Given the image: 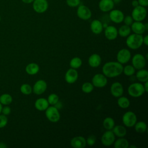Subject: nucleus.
<instances>
[{
	"label": "nucleus",
	"instance_id": "1",
	"mask_svg": "<svg viewBox=\"0 0 148 148\" xmlns=\"http://www.w3.org/2000/svg\"><path fill=\"white\" fill-rule=\"evenodd\" d=\"M123 65L119 62L110 61L103 65L102 72L106 77H115L123 73Z\"/></svg>",
	"mask_w": 148,
	"mask_h": 148
},
{
	"label": "nucleus",
	"instance_id": "2",
	"mask_svg": "<svg viewBox=\"0 0 148 148\" xmlns=\"http://www.w3.org/2000/svg\"><path fill=\"white\" fill-rule=\"evenodd\" d=\"M143 44L142 35L132 34H130L126 39V45L131 49L135 50L139 49Z\"/></svg>",
	"mask_w": 148,
	"mask_h": 148
},
{
	"label": "nucleus",
	"instance_id": "3",
	"mask_svg": "<svg viewBox=\"0 0 148 148\" xmlns=\"http://www.w3.org/2000/svg\"><path fill=\"white\" fill-rule=\"evenodd\" d=\"M145 92L143 85L139 83H134L128 87V94L134 98H138L142 96Z\"/></svg>",
	"mask_w": 148,
	"mask_h": 148
},
{
	"label": "nucleus",
	"instance_id": "4",
	"mask_svg": "<svg viewBox=\"0 0 148 148\" xmlns=\"http://www.w3.org/2000/svg\"><path fill=\"white\" fill-rule=\"evenodd\" d=\"M147 15V10L145 7L138 5V6L134 8L131 16L134 21H143Z\"/></svg>",
	"mask_w": 148,
	"mask_h": 148
},
{
	"label": "nucleus",
	"instance_id": "5",
	"mask_svg": "<svg viewBox=\"0 0 148 148\" xmlns=\"http://www.w3.org/2000/svg\"><path fill=\"white\" fill-rule=\"evenodd\" d=\"M45 115L48 120L52 123H57L60 119V114L58 109L54 106H49L45 110Z\"/></svg>",
	"mask_w": 148,
	"mask_h": 148
},
{
	"label": "nucleus",
	"instance_id": "6",
	"mask_svg": "<svg viewBox=\"0 0 148 148\" xmlns=\"http://www.w3.org/2000/svg\"><path fill=\"white\" fill-rule=\"evenodd\" d=\"M122 121L124 125L127 127H132L137 121V117L133 112L128 111L125 112L123 117Z\"/></svg>",
	"mask_w": 148,
	"mask_h": 148
},
{
	"label": "nucleus",
	"instance_id": "7",
	"mask_svg": "<svg viewBox=\"0 0 148 148\" xmlns=\"http://www.w3.org/2000/svg\"><path fill=\"white\" fill-rule=\"evenodd\" d=\"M76 14L81 20H88L91 17L92 13L88 7L84 5H80L77 6Z\"/></svg>",
	"mask_w": 148,
	"mask_h": 148
},
{
	"label": "nucleus",
	"instance_id": "8",
	"mask_svg": "<svg viewBox=\"0 0 148 148\" xmlns=\"http://www.w3.org/2000/svg\"><path fill=\"white\" fill-rule=\"evenodd\" d=\"M146 59L145 56L140 53L135 54L132 58V65L135 69H141L146 65Z\"/></svg>",
	"mask_w": 148,
	"mask_h": 148
},
{
	"label": "nucleus",
	"instance_id": "9",
	"mask_svg": "<svg viewBox=\"0 0 148 148\" xmlns=\"http://www.w3.org/2000/svg\"><path fill=\"white\" fill-rule=\"evenodd\" d=\"M49 8L47 0H34L32 2V8L37 13H43L46 12Z\"/></svg>",
	"mask_w": 148,
	"mask_h": 148
},
{
	"label": "nucleus",
	"instance_id": "10",
	"mask_svg": "<svg viewBox=\"0 0 148 148\" xmlns=\"http://www.w3.org/2000/svg\"><path fill=\"white\" fill-rule=\"evenodd\" d=\"M108 83L107 77L101 73L95 74L92 79V84L94 87L97 88H102L105 87Z\"/></svg>",
	"mask_w": 148,
	"mask_h": 148
},
{
	"label": "nucleus",
	"instance_id": "11",
	"mask_svg": "<svg viewBox=\"0 0 148 148\" xmlns=\"http://www.w3.org/2000/svg\"><path fill=\"white\" fill-rule=\"evenodd\" d=\"M131 54L129 50L127 49H122L120 50L116 56L117 62L121 64L127 63L131 59Z\"/></svg>",
	"mask_w": 148,
	"mask_h": 148
},
{
	"label": "nucleus",
	"instance_id": "12",
	"mask_svg": "<svg viewBox=\"0 0 148 148\" xmlns=\"http://www.w3.org/2000/svg\"><path fill=\"white\" fill-rule=\"evenodd\" d=\"M101 140L105 146H110L115 140V135L112 130H107L102 135Z\"/></svg>",
	"mask_w": 148,
	"mask_h": 148
},
{
	"label": "nucleus",
	"instance_id": "13",
	"mask_svg": "<svg viewBox=\"0 0 148 148\" xmlns=\"http://www.w3.org/2000/svg\"><path fill=\"white\" fill-rule=\"evenodd\" d=\"M109 17L110 20L116 24H119L123 22L124 14L123 12L119 9H112L109 12Z\"/></svg>",
	"mask_w": 148,
	"mask_h": 148
},
{
	"label": "nucleus",
	"instance_id": "14",
	"mask_svg": "<svg viewBox=\"0 0 148 148\" xmlns=\"http://www.w3.org/2000/svg\"><path fill=\"white\" fill-rule=\"evenodd\" d=\"M47 83L43 80H39L36 81L32 87V91L36 95H41L43 94L47 89Z\"/></svg>",
	"mask_w": 148,
	"mask_h": 148
},
{
	"label": "nucleus",
	"instance_id": "15",
	"mask_svg": "<svg viewBox=\"0 0 148 148\" xmlns=\"http://www.w3.org/2000/svg\"><path fill=\"white\" fill-rule=\"evenodd\" d=\"M111 94L116 98H119L122 96L124 92V88L123 85L118 82H114L112 84L110 88Z\"/></svg>",
	"mask_w": 148,
	"mask_h": 148
},
{
	"label": "nucleus",
	"instance_id": "16",
	"mask_svg": "<svg viewBox=\"0 0 148 148\" xmlns=\"http://www.w3.org/2000/svg\"><path fill=\"white\" fill-rule=\"evenodd\" d=\"M104 35L105 38L108 40H114L118 35L117 29L113 25H108L105 28Z\"/></svg>",
	"mask_w": 148,
	"mask_h": 148
},
{
	"label": "nucleus",
	"instance_id": "17",
	"mask_svg": "<svg viewBox=\"0 0 148 148\" xmlns=\"http://www.w3.org/2000/svg\"><path fill=\"white\" fill-rule=\"evenodd\" d=\"M78 79V72L76 69L70 68L65 74V80L69 84L74 83Z\"/></svg>",
	"mask_w": 148,
	"mask_h": 148
},
{
	"label": "nucleus",
	"instance_id": "18",
	"mask_svg": "<svg viewBox=\"0 0 148 148\" xmlns=\"http://www.w3.org/2000/svg\"><path fill=\"white\" fill-rule=\"evenodd\" d=\"M114 3L113 0H100L98 3V8L102 12H108L114 8Z\"/></svg>",
	"mask_w": 148,
	"mask_h": 148
},
{
	"label": "nucleus",
	"instance_id": "19",
	"mask_svg": "<svg viewBox=\"0 0 148 148\" xmlns=\"http://www.w3.org/2000/svg\"><path fill=\"white\" fill-rule=\"evenodd\" d=\"M71 145L73 148H84L86 146V139L81 136H75L71 140Z\"/></svg>",
	"mask_w": 148,
	"mask_h": 148
},
{
	"label": "nucleus",
	"instance_id": "20",
	"mask_svg": "<svg viewBox=\"0 0 148 148\" xmlns=\"http://www.w3.org/2000/svg\"><path fill=\"white\" fill-rule=\"evenodd\" d=\"M90 29L94 34H100L103 29L102 23L99 20H92L90 24Z\"/></svg>",
	"mask_w": 148,
	"mask_h": 148
},
{
	"label": "nucleus",
	"instance_id": "21",
	"mask_svg": "<svg viewBox=\"0 0 148 148\" xmlns=\"http://www.w3.org/2000/svg\"><path fill=\"white\" fill-rule=\"evenodd\" d=\"M131 29L135 34L142 35L145 31V25L142 21H134L131 25Z\"/></svg>",
	"mask_w": 148,
	"mask_h": 148
},
{
	"label": "nucleus",
	"instance_id": "22",
	"mask_svg": "<svg viewBox=\"0 0 148 148\" xmlns=\"http://www.w3.org/2000/svg\"><path fill=\"white\" fill-rule=\"evenodd\" d=\"M101 56L96 53L91 54L88 60V63L89 65L92 68L98 67L101 64Z\"/></svg>",
	"mask_w": 148,
	"mask_h": 148
},
{
	"label": "nucleus",
	"instance_id": "23",
	"mask_svg": "<svg viewBox=\"0 0 148 148\" xmlns=\"http://www.w3.org/2000/svg\"><path fill=\"white\" fill-rule=\"evenodd\" d=\"M49 102L47 100L44 98L37 99L35 102V108L39 111H44L49 107Z\"/></svg>",
	"mask_w": 148,
	"mask_h": 148
},
{
	"label": "nucleus",
	"instance_id": "24",
	"mask_svg": "<svg viewBox=\"0 0 148 148\" xmlns=\"http://www.w3.org/2000/svg\"><path fill=\"white\" fill-rule=\"evenodd\" d=\"M112 131L114 135L119 138L124 137L127 134V130L125 127L121 125H114L112 129Z\"/></svg>",
	"mask_w": 148,
	"mask_h": 148
},
{
	"label": "nucleus",
	"instance_id": "25",
	"mask_svg": "<svg viewBox=\"0 0 148 148\" xmlns=\"http://www.w3.org/2000/svg\"><path fill=\"white\" fill-rule=\"evenodd\" d=\"M39 66L38 64L34 62L28 64L25 67V72L29 75H34L38 73Z\"/></svg>",
	"mask_w": 148,
	"mask_h": 148
},
{
	"label": "nucleus",
	"instance_id": "26",
	"mask_svg": "<svg viewBox=\"0 0 148 148\" xmlns=\"http://www.w3.org/2000/svg\"><path fill=\"white\" fill-rule=\"evenodd\" d=\"M136 77L140 82H145L148 81V71L146 69H139L136 73Z\"/></svg>",
	"mask_w": 148,
	"mask_h": 148
},
{
	"label": "nucleus",
	"instance_id": "27",
	"mask_svg": "<svg viewBox=\"0 0 148 148\" xmlns=\"http://www.w3.org/2000/svg\"><path fill=\"white\" fill-rule=\"evenodd\" d=\"M113 145L115 148H128L129 147L128 141L123 137L119 138L117 140H115Z\"/></svg>",
	"mask_w": 148,
	"mask_h": 148
},
{
	"label": "nucleus",
	"instance_id": "28",
	"mask_svg": "<svg viewBox=\"0 0 148 148\" xmlns=\"http://www.w3.org/2000/svg\"><path fill=\"white\" fill-rule=\"evenodd\" d=\"M117 31H118V35H119L121 37L126 38L131 34V29L130 26L124 24L121 25L119 28V29H117Z\"/></svg>",
	"mask_w": 148,
	"mask_h": 148
},
{
	"label": "nucleus",
	"instance_id": "29",
	"mask_svg": "<svg viewBox=\"0 0 148 148\" xmlns=\"http://www.w3.org/2000/svg\"><path fill=\"white\" fill-rule=\"evenodd\" d=\"M117 105L122 109H127L130 105V101L128 98L121 96L117 99Z\"/></svg>",
	"mask_w": 148,
	"mask_h": 148
},
{
	"label": "nucleus",
	"instance_id": "30",
	"mask_svg": "<svg viewBox=\"0 0 148 148\" xmlns=\"http://www.w3.org/2000/svg\"><path fill=\"white\" fill-rule=\"evenodd\" d=\"M115 125V122L113 118L110 117H106L103 121V126L106 130H112Z\"/></svg>",
	"mask_w": 148,
	"mask_h": 148
},
{
	"label": "nucleus",
	"instance_id": "31",
	"mask_svg": "<svg viewBox=\"0 0 148 148\" xmlns=\"http://www.w3.org/2000/svg\"><path fill=\"white\" fill-rule=\"evenodd\" d=\"M135 130L138 133H144L147 130V124L146 123L142 121H140L139 122H136L134 125Z\"/></svg>",
	"mask_w": 148,
	"mask_h": 148
},
{
	"label": "nucleus",
	"instance_id": "32",
	"mask_svg": "<svg viewBox=\"0 0 148 148\" xmlns=\"http://www.w3.org/2000/svg\"><path fill=\"white\" fill-rule=\"evenodd\" d=\"M13 101V98L9 94L5 93L0 96V103L2 105H9Z\"/></svg>",
	"mask_w": 148,
	"mask_h": 148
},
{
	"label": "nucleus",
	"instance_id": "33",
	"mask_svg": "<svg viewBox=\"0 0 148 148\" xmlns=\"http://www.w3.org/2000/svg\"><path fill=\"white\" fill-rule=\"evenodd\" d=\"M82 65V60L79 57H76L72 58L69 62V65L71 68L77 69Z\"/></svg>",
	"mask_w": 148,
	"mask_h": 148
},
{
	"label": "nucleus",
	"instance_id": "34",
	"mask_svg": "<svg viewBox=\"0 0 148 148\" xmlns=\"http://www.w3.org/2000/svg\"><path fill=\"white\" fill-rule=\"evenodd\" d=\"M20 91L24 95H29L32 92V87L28 84H23L20 87Z\"/></svg>",
	"mask_w": 148,
	"mask_h": 148
},
{
	"label": "nucleus",
	"instance_id": "35",
	"mask_svg": "<svg viewBox=\"0 0 148 148\" xmlns=\"http://www.w3.org/2000/svg\"><path fill=\"white\" fill-rule=\"evenodd\" d=\"M123 72L125 75L128 76H131L133 75L135 72V69L131 65H127L123 67Z\"/></svg>",
	"mask_w": 148,
	"mask_h": 148
},
{
	"label": "nucleus",
	"instance_id": "36",
	"mask_svg": "<svg viewBox=\"0 0 148 148\" xmlns=\"http://www.w3.org/2000/svg\"><path fill=\"white\" fill-rule=\"evenodd\" d=\"M94 90V86L90 82H85L82 86V90L86 94L90 93Z\"/></svg>",
	"mask_w": 148,
	"mask_h": 148
},
{
	"label": "nucleus",
	"instance_id": "37",
	"mask_svg": "<svg viewBox=\"0 0 148 148\" xmlns=\"http://www.w3.org/2000/svg\"><path fill=\"white\" fill-rule=\"evenodd\" d=\"M47 100L49 105H54L59 101V97L57 94L52 93L48 96Z\"/></svg>",
	"mask_w": 148,
	"mask_h": 148
},
{
	"label": "nucleus",
	"instance_id": "38",
	"mask_svg": "<svg viewBox=\"0 0 148 148\" xmlns=\"http://www.w3.org/2000/svg\"><path fill=\"white\" fill-rule=\"evenodd\" d=\"M80 0H66V5L71 8L77 7L80 4Z\"/></svg>",
	"mask_w": 148,
	"mask_h": 148
},
{
	"label": "nucleus",
	"instance_id": "39",
	"mask_svg": "<svg viewBox=\"0 0 148 148\" xmlns=\"http://www.w3.org/2000/svg\"><path fill=\"white\" fill-rule=\"evenodd\" d=\"M8 122V119L6 116L0 114V128H2L5 127Z\"/></svg>",
	"mask_w": 148,
	"mask_h": 148
},
{
	"label": "nucleus",
	"instance_id": "40",
	"mask_svg": "<svg viewBox=\"0 0 148 148\" xmlns=\"http://www.w3.org/2000/svg\"><path fill=\"white\" fill-rule=\"evenodd\" d=\"M86 144H87L90 146H92L95 143L96 137L94 135H91L86 139Z\"/></svg>",
	"mask_w": 148,
	"mask_h": 148
},
{
	"label": "nucleus",
	"instance_id": "41",
	"mask_svg": "<svg viewBox=\"0 0 148 148\" xmlns=\"http://www.w3.org/2000/svg\"><path fill=\"white\" fill-rule=\"evenodd\" d=\"M123 22H124V24H125L127 25H128V26H131V25L134 22V20H133L131 16L128 15V16H124Z\"/></svg>",
	"mask_w": 148,
	"mask_h": 148
},
{
	"label": "nucleus",
	"instance_id": "42",
	"mask_svg": "<svg viewBox=\"0 0 148 148\" xmlns=\"http://www.w3.org/2000/svg\"><path fill=\"white\" fill-rule=\"evenodd\" d=\"M11 113V108L8 106V105H5V106L2 107V110H1V113L5 115L8 116Z\"/></svg>",
	"mask_w": 148,
	"mask_h": 148
},
{
	"label": "nucleus",
	"instance_id": "43",
	"mask_svg": "<svg viewBox=\"0 0 148 148\" xmlns=\"http://www.w3.org/2000/svg\"><path fill=\"white\" fill-rule=\"evenodd\" d=\"M139 5L143 6V7H146L148 6V0H138Z\"/></svg>",
	"mask_w": 148,
	"mask_h": 148
},
{
	"label": "nucleus",
	"instance_id": "44",
	"mask_svg": "<svg viewBox=\"0 0 148 148\" xmlns=\"http://www.w3.org/2000/svg\"><path fill=\"white\" fill-rule=\"evenodd\" d=\"M143 43H144L145 46L148 45V35H147L143 37Z\"/></svg>",
	"mask_w": 148,
	"mask_h": 148
},
{
	"label": "nucleus",
	"instance_id": "45",
	"mask_svg": "<svg viewBox=\"0 0 148 148\" xmlns=\"http://www.w3.org/2000/svg\"><path fill=\"white\" fill-rule=\"evenodd\" d=\"M131 5L133 8H135L139 5V3L138 0H133L131 2Z\"/></svg>",
	"mask_w": 148,
	"mask_h": 148
},
{
	"label": "nucleus",
	"instance_id": "46",
	"mask_svg": "<svg viewBox=\"0 0 148 148\" xmlns=\"http://www.w3.org/2000/svg\"><path fill=\"white\" fill-rule=\"evenodd\" d=\"M54 106L57 108V109H61V108H62V103H61V102H60L59 101L54 105Z\"/></svg>",
	"mask_w": 148,
	"mask_h": 148
},
{
	"label": "nucleus",
	"instance_id": "47",
	"mask_svg": "<svg viewBox=\"0 0 148 148\" xmlns=\"http://www.w3.org/2000/svg\"><path fill=\"white\" fill-rule=\"evenodd\" d=\"M143 87L145 90V92H147L148 91V81L144 82V84H143Z\"/></svg>",
	"mask_w": 148,
	"mask_h": 148
},
{
	"label": "nucleus",
	"instance_id": "48",
	"mask_svg": "<svg viewBox=\"0 0 148 148\" xmlns=\"http://www.w3.org/2000/svg\"><path fill=\"white\" fill-rule=\"evenodd\" d=\"M34 0H22V1L25 3H27V4H29V3H31L34 2Z\"/></svg>",
	"mask_w": 148,
	"mask_h": 148
},
{
	"label": "nucleus",
	"instance_id": "49",
	"mask_svg": "<svg viewBox=\"0 0 148 148\" xmlns=\"http://www.w3.org/2000/svg\"><path fill=\"white\" fill-rule=\"evenodd\" d=\"M7 147V145L2 142H0V148H6Z\"/></svg>",
	"mask_w": 148,
	"mask_h": 148
},
{
	"label": "nucleus",
	"instance_id": "50",
	"mask_svg": "<svg viewBox=\"0 0 148 148\" xmlns=\"http://www.w3.org/2000/svg\"><path fill=\"white\" fill-rule=\"evenodd\" d=\"M144 25H145V30H146V31L148 30V24H147V23H146L144 24Z\"/></svg>",
	"mask_w": 148,
	"mask_h": 148
},
{
	"label": "nucleus",
	"instance_id": "51",
	"mask_svg": "<svg viewBox=\"0 0 148 148\" xmlns=\"http://www.w3.org/2000/svg\"><path fill=\"white\" fill-rule=\"evenodd\" d=\"M121 0H113V2L114 3V4H115V3H119V2H121Z\"/></svg>",
	"mask_w": 148,
	"mask_h": 148
},
{
	"label": "nucleus",
	"instance_id": "52",
	"mask_svg": "<svg viewBox=\"0 0 148 148\" xmlns=\"http://www.w3.org/2000/svg\"><path fill=\"white\" fill-rule=\"evenodd\" d=\"M2 105L0 103V114L1 113V110H2Z\"/></svg>",
	"mask_w": 148,
	"mask_h": 148
},
{
	"label": "nucleus",
	"instance_id": "53",
	"mask_svg": "<svg viewBox=\"0 0 148 148\" xmlns=\"http://www.w3.org/2000/svg\"><path fill=\"white\" fill-rule=\"evenodd\" d=\"M129 147H135V148H136V146H135V145H131V146L129 145Z\"/></svg>",
	"mask_w": 148,
	"mask_h": 148
},
{
	"label": "nucleus",
	"instance_id": "54",
	"mask_svg": "<svg viewBox=\"0 0 148 148\" xmlns=\"http://www.w3.org/2000/svg\"><path fill=\"white\" fill-rule=\"evenodd\" d=\"M0 21H1V16H0Z\"/></svg>",
	"mask_w": 148,
	"mask_h": 148
}]
</instances>
